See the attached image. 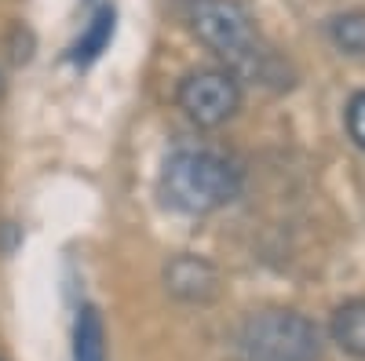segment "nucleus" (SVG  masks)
<instances>
[{
	"label": "nucleus",
	"instance_id": "nucleus-1",
	"mask_svg": "<svg viewBox=\"0 0 365 361\" xmlns=\"http://www.w3.org/2000/svg\"><path fill=\"white\" fill-rule=\"evenodd\" d=\"M187 22L194 29V37L227 63V70L237 77H256V80H274V73L282 70L278 55H274L252 15L237 4V0H187Z\"/></svg>",
	"mask_w": 365,
	"mask_h": 361
},
{
	"label": "nucleus",
	"instance_id": "nucleus-2",
	"mask_svg": "<svg viewBox=\"0 0 365 361\" xmlns=\"http://www.w3.org/2000/svg\"><path fill=\"white\" fill-rule=\"evenodd\" d=\"M161 194L187 216H205L241 194V168L216 150H175L161 172Z\"/></svg>",
	"mask_w": 365,
	"mask_h": 361
},
{
	"label": "nucleus",
	"instance_id": "nucleus-3",
	"mask_svg": "<svg viewBox=\"0 0 365 361\" xmlns=\"http://www.w3.org/2000/svg\"><path fill=\"white\" fill-rule=\"evenodd\" d=\"M322 336L311 318L296 310L252 314L237 333V361H318Z\"/></svg>",
	"mask_w": 365,
	"mask_h": 361
},
{
	"label": "nucleus",
	"instance_id": "nucleus-4",
	"mask_svg": "<svg viewBox=\"0 0 365 361\" xmlns=\"http://www.w3.org/2000/svg\"><path fill=\"white\" fill-rule=\"evenodd\" d=\"M175 99H179V110L187 113L194 125L220 128L241 106V84L230 70L208 66V70H194V73L182 77Z\"/></svg>",
	"mask_w": 365,
	"mask_h": 361
},
{
	"label": "nucleus",
	"instance_id": "nucleus-5",
	"mask_svg": "<svg viewBox=\"0 0 365 361\" xmlns=\"http://www.w3.org/2000/svg\"><path fill=\"white\" fill-rule=\"evenodd\" d=\"M73 361H106V328L96 307H81L73 325Z\"/></svg>",
	"mask_w": 365,
	"mask_h": 361
},
{
	"label": "nucleus",
	"instance_id": "nucleus-6",
	"mask_svg": "<svg viewBox=\"0 0 365 361\" xmlns=\"http://www.w3.org/2000/svg\"><path fill=\"white\" fill-rule=\"evenodd\" d=\"M332 340L351 357H365V299H347L332 314Z\"/></svg>",
	"mask_w": 365,
	"mask_h": 361
},
{
	"label": "nucleus",
	"instance_id": "nucleus-7",
	"mask_svg": "<svg viewBox=\"0 0 365 361\" xmlns=\"http://www.w3.org/2000/svg\"><path fill=\"white\" fill-rule=\"evenodd\" d=\"M110 41H113V8H99L96 19H91L88 29L81 33V41L73 44V63L77 66L96 63V58L110 48Z\"/></svg>",
	"mask_w": 365,
	"mask_h": 361
},
{
	"label": "nucleus",
	"instance_id": "nucleus-8",
	"mask_svg": "<svg viewBox=\"0 0 365 361\" xmlns=\"http://www.w3.org/2000/svg\"><path fill=\"white\" fill-rule=\"evenodd\" d=\"M329 37L347 55H365V11H344L329 22Z\"/></svg>",
	"mask_w": 365,
	"mask_h": 361
},
{
	"label": "nucleus",
	"instance_id": "nucleus-9",
	"mask_svg": "<svg viewBox=\"0 0 365 361\" xmlns=\"http://www.w3.org/2000/svg\"><path fill=\"white\" fill-rule=\"evenodd\" d=\"M347 132H351L354 146L365 150V92H358V95L347 103Z\"/></svg>",
	"mask_w": 365,
	"mask_h": 361
}]
</instances>
